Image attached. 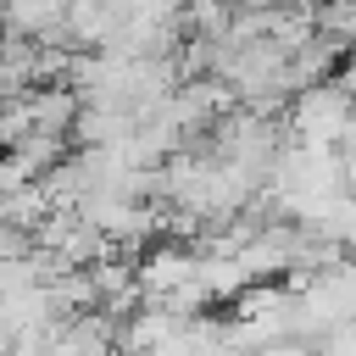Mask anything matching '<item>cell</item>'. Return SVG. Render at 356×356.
Here are the masks:
<instances>
[{"instance_id": "cell-8", "label": "cell", "mask_w": 356, "mask_h": 356, "mask_svg": "<svg viewBox=\"0 0 356 356\" xmlns=\"http://www.w3.org/2000/svg\"><path fill=\"white\" fill-rule=\"evenodd\" d=\"M334 156H339V184H345V195H356V128L334 145Z\"/></svg>"}, {"instance_id": "cell-6", "label": "cell", "mask_w": 356, "mask_h": 356, "mask_svg": "<svg viewBox=\"0 0 356 356\" xmlns=\"http://www.w3.org/2000/svg\"><path fill=\"white\" fill-rule=\"evenodd\" d=\"M78 95L67 89V83H56V89H33L28 95V117H33V134H44V139H72V122H78Z\"/></svg>"}, {"instance_id": "cell-2", "label": "cell", "mask_w": 356, "mask_h": 356, "mask_svg": "<svg viewBox=\"0 0 356 356\" xmlns=\"http://www.w3.org/2000/svg\"><path fill=\"white\" fill-rule=\"evenodd\" d=\"M284 128H289L295 145H328V150H334V145L356 128V100L339 89V78H323V83L289 95Z\"/></svg>"}, {"instance_id": "cell-7", "label": "cell", "mask_w": 356, "mask_h": 356, "mask_svg": "<svg viewBox=\"0 0 356 356\" xmlns=\"http://www.w3.org/2000/svg\"><path fill=\"white\" fill-rule=\"evenodd\" d=\"M312 356H356V323H345V328L323 334V339L312 345Z\"/></svg>"}, {"instance_id": "cell-5", "label": "cell", "mask_w": 356, "mask_h": 356, "mask_svg": "<svg viewBox=\"0 0 356 356\" xmlns=\"http://www.w3.org/2000/svg\"><path fill=\"white\" fill-rule=\"evenodd\" d=\"M289 306H295V295L284 284H245V295L228 306V317L250 323L261 339H289Z\"/></svg>"}, {"instance_id": "cell-1", "label": "cell", "mask_w": 356, "mask_h": 356, "mask_svg": "<svg viewBox=\"0 0 356 356\" xmlns=\"http://www.w3.org/2000/svg\"><path fill=\"white\" fill-rule=\"evenodd\" d=\"M289 295H295V306H289V339H300V345L312 350L323 334L356 323V256L312 273V278L295 284Z\"/></svg>"}, {"instance_id": "cell-3", "label": "cell", "mask_w": 356, "mask_h": 356, "mask_svg": "<svg viewBox=\"0 0 356 356\" xmlns=\"http://www.w3.org/2000/svg\"><path fill=\"white\" fill-rule=\"evenodd\" d=\"M295 245H300V228L295 222H273L250 245H239L234 261H239L245 284H284L289 278V261H295Z\"/></svg>"}, {"instance_id": "cell-4", "label": "cell", "mask_w": 356, "mask_h": 356, "mask_svg": "<svg viewBox=\"0 0 356 356\" xmlns=\"http://www.w3.org/2000/svg\"><path fill=\"white\" fill-rule=\"evenodd\" d=\"M134 284H139V300H167V295L189 289L195 284V250L189 245H172V239L150 245L134 261Z\"/></svg>"}]
</instances>
